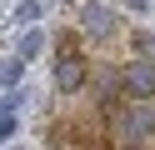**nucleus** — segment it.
Wrapping results in <instances>:
<instances>
[{
  "instance_id": "nucleus-1",
  "label": "nucleus",
  "mask_w": 155,
  "mask_h": 150,
  "mask_svg": "<svg viewBox=\"0 0 155 150\" xmlns=\"http://www.w3.org/2000/svg\"><path fill=\"white\" fill-rule=\"evenodd\" d=\"M155 130V110L150 105H140V100H125L120 110H115V140H145Z\"/></svg>"
},
{
  "instance_id": "nucleus-2",
  "label": "nucleus",
  "mask_w": 155,
  "mask_h": 150,
  "mask_svg": "<svg viewBox=\"0 0 155 150\" xmlns=\"http://www.w3.org/2000/svg\"><path fill=\"white\" fill-rule=\"evenodd\" d=\"M115 80H120V90H125L130 100H140V105L155 100V65H150V60H130V65H120Z\"/></svg>"
},
{
  "instance_id": "nucleus-3",
  "label": "nucleus",
  "mask_w": 155,
  "mask_h": 150,
  "mask_svg": "<svg viewBox=\"0 0 155 150\" xmlns=\"http://www.w3.org/2000/svg\"><path fill=\"white\" fill-rule=\"evenodd\" d=\"M80 35H90V40H110L115 35V10L105 0H85L80 5Z\"/></svg>"
},
{
  "instance_id": "nucleus-4",
  "label": "nucleus",
  "mask_w": 155,
  "mask_h": 150,
  "mask_svg": "<svg viewBox=\"0 0 155 150\" xmlns=\"http://www.w3.org/2000/svg\"><path fill=\"white\" fill-rule=\"evenodd\" d=\"M85 85V60L75 55L70 45L60 50V60H55V90H60V95H75V90Z\"/></svg>"
},
{
  "instance_id": "nucleus-5",
  "label": "nucleus",
  "mask_w": 155,
  "mask_h": 150,
  "mask_svg": "<svg viewBox=\"0 0 155 150\" xmlns=\"http://www.w3.org/2000/svg\"><path fill=\"white\" fill-rule=\"evenodd\" d=\"M130 45H135V55H140V60H150V65H155V30H150V25H140V30H135V35H130Z\"/></svg>"
},
{
  "instance_id": "nucleus-6",
  "label": "nucleus",
  "mask_w": 155,
  "mask_h": 150,
  "mask_svg": "<svg viewBox=\"0 0 155 150\" xmlns=\"http://www.w3.org/2000/svg\"><path fill=\"white\" fill-rule=\"evenodd\" d=\"M40 15H45V5H40V0H20V5H15V25H35Z\"/></svg>"
},
{
  "instance_id": "nucleus-7",
  "label": "nucleus",
  "mask_w": 155,
  "mask_h": 150,
  "mask_svg": "<svg viewBox=\"0 0 155 150\" xmlns=\"http://www.w3.org/2000/svg\"><path fill=\"white\" fill-rule=\"evenodd\" d=\"M40 50H45V35H40V30H25V40H20V60L40 55Z\"/></svg>"
},
{
  "instance_id": "nucleus-8",
  "label": "nucleus",
  "mask_w": 155,
  "mask_h": 150,
  "mask_svg": "<svg viewBox=\"0 0 155 150\" xmlns=\"http://www.w3.org/2000/svg\"><path fill=\"white\" fill-rule=\"evenodd\" d=\"M20 70H25V60H5V65H0V85H20Z\"/></svg>"
},
{
  "instance_id": "nucleus-9",
  "label": "nucleus",
  "mask_w": 155,
  "mask_h": 150,
  "mask_svg": "<svg viewBox=\"0 0 155 150\" xmlns=\"http://www.w3.org/2000/svg\"><path fill=\"white\" fill-rule=\"evenodd\" d=\"M15 130H20L15 110H5V105H0V140H15Z\"/></svg>"
}]
</instances>
